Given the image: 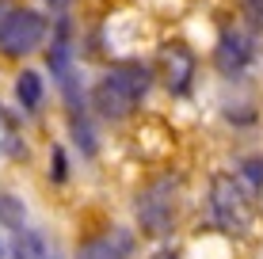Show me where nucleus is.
Masks as SVG:
<instances>
[{"label":"nucleus","instance_id":"2eb2a0df","mask_svg":"<svg viewBox=\"0 0 263 259\" xmlns=\"http://www.w3.org/2000/svg\"><path fill=\"white\" fill-rule=\"evenodd\" d=\"M50 4H61V0H50Z\"/></svg>","mask_w":263,"mask_h":259},{"label":"nucleus","instance_id":"ddd939ff","mask_svg":"<svg viewBox=\"0 0 263 259\" xmlns=\"http://www.w3.org/2000/svg\"><path fill=\"white\" fill-rule=\"evenodd\" d=\"M53 180H65V160H61V149L53 153Z\"/></svg>","mask_w":263,"mask_h":259},{"label":"nucleus","instance_id":"9d476101","mask_svg":"<svg viewBox=\"0 0 263 259\" xmlns=\"http://www.w3.org/2000/svg\"><path fill=\"white\" fill-rule=\"evenodd\" d=\"M244 4V15H248V23L256 27V31H263V0H240Z\"/></svg>","mask_w":263,"mask_h":259},{"label":"nucleus","instance_id":"0eeeda50","mask_svg":"<svg viewBox=\"0 0 263 259\" xmlns=\"http://www.w3.org/2000/svg\"><path fill=\"white\" fill-rule=\"evenodd\" d=\"M126 252H130V240L122 233H103V236L84 240L77 259H126Z\"/></svg>","mask_w":263,"mask_h":259},{"label":"nucleus","instance_id":"f257e3e1","mask_svg":"<svg viewBox=\"0 0 263 259\" xmlns=\"http://www.w3.org/2000/svg\"><path fill=\"white\" fill-rule=\"evenodd\" d=\"M149 92V73L145 65H115L111 73L99 76L92 103L103 118H126V114L138 111V103Z\"/></svg>","mask_w":263,"mask_h":259},{"label":"nucleus","instance_id":"1a4fd4ad","mask_svg":"<svg viewBox=\"0 0 263 259\" xmlns=\"http://www.w3.org/2000/svg\"><path fill=\"white\" fill-rule=\"evenodd\" d=\"M15 95H20V103L27 107V111H34V107L42 103V80H39V73H20L15 76Z\"/></svg>","mask_w":263,"mask_h":259},{"label":"nucleus","instance_id":"4468645a","mask_svg":"<svg viewBox=\"0 0 263 259\" xmlns=\"http://www.w3.org/2000/svg\"><path fill=\"white\" fill-rule=\"evenodd\" d=\"M153 259H176V255H172V252H157V255H153Z\"/></svg>","mask_w":263,"mask_h":259},{"label":"nucleus","instance_id":"6e6552de","mask_svg":"<svg viewBox=\"0 0 263 259\" xmlns=\"http://www.w3.org/2000/svg\"><path fill=\"white\" fill-rule=\"evenodd\" d=\"M15 259H58V252L42 233H20L15 236Z\"/></svg>","mask_w":263,"mask_h":259},{"label":"nucleus","instance_id":"20e7f679","mask_svg":"<svg viewBox=\"0 0 263 259\" xmlns=\"http://www.w3.org/2000/svg\"><path fill=\"white\" fill-rule=\"evenodd\" d=\"M210 206H214V217L225 233H244L252 225V206L244 198L240 183L233 175H217L214 187H210Z\"/></svg>","mask_w":263,"mask_h":259},{"label":"nucleus","instance_id":"7ed1b4c3","mask_svg":"<svg viewBox=\"0 0 263 259\" xmlns=\"http://www.w3.org/2000/svg\"><path fill=\"white\" fill-rule=\"evenodd\" d=\"M46 38V19L39 12H27V8H15L0 19V50L8 57H27L34 53Z\"/></svg>","mask_w":263,"mask_h":259},{"label":"nucleus","instance_id":"9b49d317","mask_svg":"<svg viewBox=\"0 0 263 259\" xmlns=\"http://www.w3.org/2000/svg\"><path fill=\"white\" fill-rule=\"evenodd\" d=\"M244 175H248L256 187H263V160L259 156H252V160H244Z\"/></svg>","mask_w":263,"mask_h":259},{"label":"nucleus","instance_id":"f03ea898","mask_svg":"<svg viewBox=\"0 0 263 259\" xmlns=\"http://www.w3.org/2000/svg\"><path fill=\"white\" fill-rule=\"evenodd\" d=\"M138 221L149 236H168L176 225V180H157L138 194Z\"/></svg>","mask_w":263,"mask_h":259},{"label":"nucleus","instance_id":"39448f33","mask_svg":"<svg viewBox=\"0 0 263 259\" xmlns=\"http://www.w3.org/2000/svg\"><path fill=\"white\" fill-rule=\"evenodd\" d=\"M214 57H217V65H221V73H240L252 61V38L244 31H225Z\"/></svg>","mask_w":263,"mask_h":259},{"label":"nucleus","instance_id":"f8f14e48","mask_svg":"<svg viewBox=\"0 0 263 259\" xmlns=\"http://www.w3.org/2000/svg\"><path fill=\"white\" fill-rule=\"evenodd\" d=\"M0 213H4L8 225H20V221H23V210H15L12 198H0Z\"/></svg>","mask_w":263,"mask_h":259},{"label":"nucleus","instance_id":"423d86ee","mask_svg":"<svg viewBox=\"0 0 263 259\" xmlns=\"http://www.w3.org/2000/svg\"><path fill=\"white\" fill-rule=\"evenodd\" d=\"M160 65H164V84L172 92H187V84H191V73H195V61L187 46H168L164 57H160Z\"/></svg>","mask_w":263,"mask_h":259}]
</instances>
